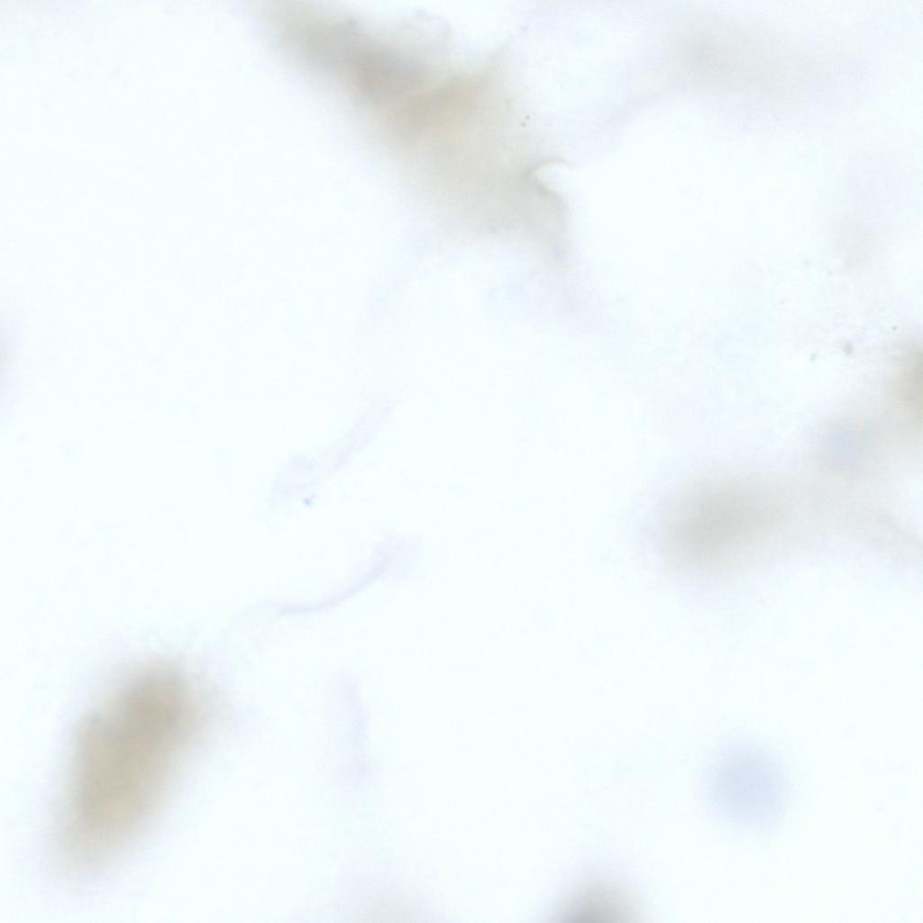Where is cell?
<instances>
[{
    "label": "cell",
    "instance_id": "obj_2",
    "mask_svg": "<svg viewBox=\"0 0 923 923\" xmlns=\"http://www.w3.org/2000/svg\"><path fill=\"white\" fill-rule=\"evenodd\" d=\"M715 808L729 822L771 827L784 816L790 790L779 758L756 744L735 745L719 754L710 777Z\"/></svg>",
    "mask_w": 923,
    "mask_h": 923
},
{
    "label": "cell",
    "instance_id": "obj_1",
    "mask_svg": "<svg viewBox=\"0 0 923 923\" xmlns=\"http://www.w3.org/2000/svg\"><path fill=\"white\" fill-rule=\"evenodd\" d=\"M744 507L741 492L731 481L704 478L690 482L662 513L658 543L663 560L690 574L718 567L740 540Z\"/></svg>",
    "mask_w": 923,
    "mask_h": 923
}]
</instances>
